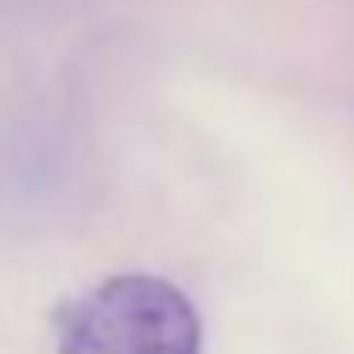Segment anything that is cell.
Instances as JSON below:
<instances>
[{
    "instance_id": "1",
    "label": "cell",
    "mask_w": 354,
    "mask_h": 354,
    "mask_svg": "<svg viewBox=\"0 0 354 354\" xmlns=\"http://www.w3.org/2000/svg\"><path fill=\"white\" fill-rule=\"evenodd\" d=\"M200 313L164 277L127 272L64 309L59 354H200Z\"/></svg>"
}]
</instances>
